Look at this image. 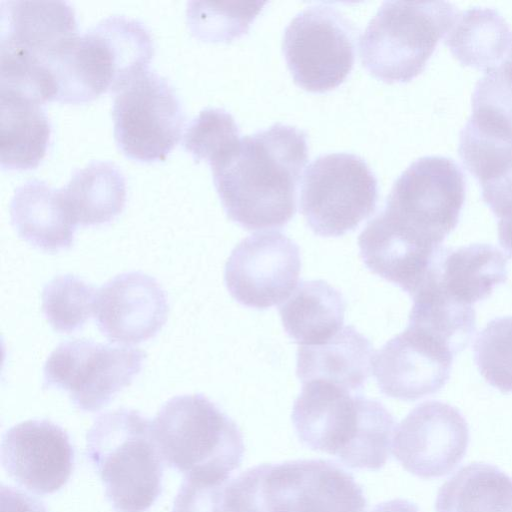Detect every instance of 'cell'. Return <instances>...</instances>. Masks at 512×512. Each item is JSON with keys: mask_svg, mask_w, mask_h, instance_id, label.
Instances as JSON below:
<instances>
[{"mask_svg": "<svg viewBox=\"0 0 512 512\" xmlns=\"http://www.w3.org/2000/svg\"><path fill=\"white\" fill-rule=\"evenodd\" d=\"M307 135L276 123L239 140L210 166L227 216L247 230L285 226L296 212Z\"/></svg>", "mask_w": 512, "mask_h": 512, "instance_id": "obj_2", "label": "cell"}, {"mask_svg": "<svg viewBox=\"0 0 512 512\" xmlns=\"http://www.w3.org/2000/svg\"><path fill=\"white\" fill-rule=\"evenodd\" d=\"M168 311L164 289L141 271L121 273L106 282L97 291L94 308L101 334L119 344H138L156 336Z\"/></svg>", "mask_w": 512, "mask_h": 512, "instance_id": "obj_17", "label": "cell"}, {"mask_svg": "<svg viewBox=\"0 0 512 512\" xmlns=\"http://www.w3.org/2000/svg\"><path fill=\"white\" fill-rule=\"evenodd\" d=\"M510 38L509 25L497 10L474 7L458 14L445 44L463 65L486 72L504 60Z\"/></svg>", "mask_w": 512, "mask_h": 512, "instance_id": "obj_27", "label": "cell"}, {"mask_svg": "<svg viewBox=\"0 0 512 512\" xmlns=\"http://www.w3.org/2000/svg\"><path fill=\"white\" fill-rule=\"evenodd\" d=\"M346 303L342 294L323 280L301 282L279 308L288 336L301 346L319 345L343 326Z\"/></svg>", "mask_w": 512, "mask_h": 512, "instance_id": "obj_24", "label": "cell"}, {"mask_svg": "<svg viewBox=\"0 0 512 512\" xmlns=\"http://www.w3.org/2000/svg\"><path fill=\"white\" fill-rule=\"evenodd\" d=\"M498 239L501 247L512 257V215L499 219Z\"/></svg>", "mask_w": 512, "mask_h": 512, "instance_id": "obj_36", "label": "cell"}, {"mask_svg": "<svg viewBox=\"0 0 512 512\" xmlns=\"http://www.w3.org/2000/svg\"><path fill=\"white\" fill-rule=\"evenodd\" d=\"M239 127L233 116L221 108H205L189 123L183 145L194 160L211 164L239 142Z\"/></svg>", "mask_w": 512, "mask_h": 512, "instance_id": "obj_32", "label": "cell"}, {"mask_svg": "<svg viewBox=\"0 0 512 512\" xmlns=\"http://www.w3.org/2000/svg\"><path fill=\"white\" fill-rule=\"evenodd\" d=\"M1 461L20 486L38 495L52 494L71 477L74 448L62 427L47 419H31L5 432Z\"/></svg>", "mask_w": 512, "mask_h": 512, "instance_id": "obj_16", "label": "cell"}, {"mask_svg": "<svg viewBox=\"0 0 512 512\" xmlns=\"http://www.w3.org/2000/svg\"><path fill=\"white\" fill-rule=\"evenodd\" d=\"M291 419L305 446L347 467L376 471L389 458L395 419L377 400L311 381L294 401Z\"/></svg>", "mask_w": 512, "mask_h": 512, "instance_id": "obj_3", "label": "cell"}, {"mask_svg": "<svg viewBox=\"0 0 512 512\" xmlns=\"http://www.w3.org/2000/svg\"><path fill=\"white\" fill-rule=\"evenodd\" d=\"M377 200V179L358 155L323 154L304 173L300 208L316 235L338 237L354 230L373 213Z\"/></svg>", "mask_w": 512, "mask_h": 512, "instance_id": "obj_9", "label": "cell"}, {"mask_svg": "<svg viewBox=\"0 0 512 512\" xmlns=\"http://www.w3.org/2000/svg\"><path fill=\"white\" fill-rule=\"evenodd\" d=\"M77 35L75 13L66 1L1 2L0 52L28 57L47 70Z\"/></svg>", "mask_w": 512, "mask_h": 512, "instance_id": "obj_18", "label": "cell"}, {"mask_svg": "<svg viewBox=\"0 0 512 512\" xmlns=\"http://www.w3.org/2000/svg\"><path fill=\"white\" fill-rule=\"evenodd\" d=\"M266 2H201L187 5V23L199 39L229 42L245 34Z\"/></svg>", "mask_w": 512, "mask_h": 512, "instance_id": "obj_30", "label": "cell"}, {"mask_svg": "<svg viewBox=\"0 0 512 512\" xmlns=\"http://www.w3.org/2000/svg\"><path fill=\"white\" fill-rule=\"evenodd\" d=\"M505 58L512 60V34H511L510 43H509L508 51H507Z\"/></svg>", "mask_w": 512, "mask_h": 512, "instance_id": "obj_37", "label": "cell"}, {"mask_svg": "<svg viewBox=\"0 0 512 512\" xmlns=\"http://www.w3.org/2000/svg\"><path fill=\"white\" fill-rule=\"evenodd\" d=\"M357 31L330 3L298 13L283 34L282 49L294 82L310 92H326L349 75L355 60Z\"/></svg>", "mask_w": 512, "mask_h": 512, "instance_id": "obj_10", "label": "cell"}, {"mask_svg": "<svg viewBox=\"0 0 512 512\" xmlns=\"http://www.w3.org/2000/svg\"><path fill=\"white\" fill-rule=\"evenodd\" d=\"M458 14L447 1H385L360 38L363 67L387 83L412 80Z\"/></svg>", "mask_w": 512, "mask_h": 512, "instance_id": "obj_8", "label": "cell"}, {"mask_svg": "<svg viewBox=\"0 0 512 512\" xmlns=\"http://www.w3.org/2000/svg\"><path fill=\"white\" fill-rule=\"evenodd\" d=\"M459 156L481 188L512 174V118L489 106L472 104L459 135Z\"/></svg>", "mask_w": 512, "mask_h": 512, "instance_id": "obj_22", "label": "cell"}, {"mask_svg": "<svg viewBox=\"0 0 512 512\" xmlns=\"http://www.w3.org/2000/svg\"><path fill=\"white\" fill-rule=\"evenodd\" d=\"M1 91L0 162L5 169H29L44 157L51 133L41 103Z\"/></svg>", "mask_w": 512, "mask_h": 512, "instance_id": "obj_25", "label": "cell"}, {"mask_svg": "<svg viewBox=\"0 0 512 512\" xmlns=\"http://www.w3.org/2000/svg\"><path fill=\"white\" fill-rule=\"evenodd\" d=\"M145 352L76 339L60 343L43 368V388L68 393L81 411L96 412L139 375Z\"/></svg>", "mask_w": 512, "mask_h": 512, "instance_id": "obj_11", "label": "cell"}, {"mask_svg": "<svg viewBox=\"0 0 512 512\" xmlns=\"http://www.w3.org/2000/svg\"><path fill=\"white\" fill-rule=\"evenodd\" d=\"M152 425L162 458L186 477L229 479L242 462L240 429L203 394L169 399Z\"/></svg>", "mask_w": 512, "mask_h": 512, "instance_id": "obj_7", "label": "cell"}, {"mask_svg": "<svg viewBox=\"0 0 512 512\" xmlns=\"http://www.w3.org/2000/svg\"><path fill=\"white\" fill-rule=\"evenodd\" d=\"M300 270L298 245L280 232L269 231L246 237L232 250L224 279L237 302L267 309L293 293Z\"/></svg>", "mask_w": 512, "mask_h": 512, "instance_id": "obj_13", "label": "cell"}, {"mask_svg": "<svg viewBox=\"0 0 512 512\" xmlns=\"http://www.w3.org/2000/svg\"><path fill=\"white\" fill-rule=\"evenodd\" d=\"M232 512H365L367 500L352 474L322 459L261 464L228 485Z\"/></svg>", "mask_w": 512, "mask_h": 512, "instance_id": "obj_5", "label": "cell"}, {"mask_svg": "<svg viewBox=\"0 0 512 512\" xmlns=\"http://www.w3.org/2000/svg\"><path fill=\"white\" fill-rule=\"evenodd\" d=\"M97 291L80 277L58 275L42 291V312L59 333L80 329L94 312Z\"/></svg>", "mask_w": 512, "mask_h": 512, "instance_id": "obj_29", "label": "cell"}, {"mask_svg": "<svg viewBox=\"0 0 512 512\" xmlns=\"http://www.w3.org/2000/svg\"><path fill=\"white\" fill-rule=\"evenodd\" d=\"M454 355L443 342L408 325L374 355L373 374L386 396L415 401L444 387Z\"/></svg>", "mask_w": 512, "mask_h": 512, "instance_id": "obj_15", "label": "cell"}, {"mask_svg": "<svg viewBox=\"0 0 512 512\" xmlns=\"http://www.w3.org/2000/svg\"><path fill=\"white\" fill-rule=\"evenodd\" d=\"M112 116L114 137L122 152L135 160H163L179 141L184 113L170 82L146 70L116 92Z\"/></svg>", "mask_w": 512, "mask_h": 512, "instance_id": "obj_12", "label": "cell"}, {"mask_svg": "<svg viewBox=\"0 0 512 512\" xmlns=\"http://www.w3.org/2000/svg\"><path fill=\"white\" fill-rule=\"evenodd\" d=\"M60 192L76 226L109 223L126 202L125 177L119 167L107 161H92L76 170Z\"/></svg>", "mask_w": 512, "mask_h": 512, "instance_id": "obj_23", "label": "cell"}, {"mask_svg": "<svg viewBox=\"0 0 512 512\" xmlns=\"http://www.w3.org/2000/svg\"><path fill=\"white\" fill-rule=\"evenodd\" d=\"M435 512H512V477L484 462L463 466L440 487Z\"/></svg>", "mask_w": 512, "mask_h": 512, "instance_id": "obj_26", "label": "cell"}, {"mask_svg": "<svg viewBox=\"0 0 512 512\" xmlns=\"http://www.w3.org/2000/svg\"><path fill=\"white\" fill-rule=\"evenodd\" d=\"M508 258L496 247L475 243L443 249L429 277L450 299L473 306L508 277Z\"/></svg>", "mask_w": 512, "mask_h": 512, "instance_id": "obj_19", "label": "cell"}, {"mask_svg": "<svg viewBox=\"0 0 512 512\" xmlns=\"http://www.w3.org/2000/svg\"><path fill=\"white\" fill-rule=\"evenodd\" d=\"M1 512H48L37 498L11 486L0 489Z\"/></svg>", "mask_w": 512, "mask_h": 512, "instance_id": "obj_34", "label": "cell"}, {"mask_svg": "<svg viewBox=\"0 0 512 512\" xmlns=\"http://www.w3.org/2000/svg\"><path fill=\"white\" fill-rule=\"evenodd\" d=\"M395 432V458L405 470L423 479L451 473L469 445L466 419L457 408L441 401L416 406Z\"/></svg>", "mask_w": 512, "mask_h": 512, "instance_id": "obj_14", "label": "cell"}, {"mask_svg": "<svg viewBox=\"0 0 512 512\" xmlns=\"http://www.w3.org/2000/svg\"><path fill=\"white\" fill-rule=\"evenodd\" d=\"M474 359L487 383L512 393V316L488 322L476 337Z\"/></svg>", "mask_w": 512, "mask_h": 512, "instance_id": "obj_31", "label": "cell"}, {"mask_svg": "<svg viewBox=\"0 0 512 512\" xmlns=\"http://www.w3.org/2000/svg\"><path fill=\"white\" fill-rule=\"evenodd\" d=\"M372 361L369 339L353 326H345L322 344L300 346L296 374L302 384L322 381L354 393L363 388Z\"/></svg>", "mask_w": 512, "mask_h": 512, "instance_id": "obj_20", "label": "cell"}, {"mask_svg": "<svg viewBox=\"0 0 512 512\" xmlns=\"http://www.w3.org/2000/svg\"><path fill=\"white\" fill-rule=\"evenodd\" d=\"M412 297L409 326L443 342L454 354L466 348L476 327L473 306L462 305L447 297L432 278H428Z\"/></svg>", "mask_w": 512, "mask_h": 512, "instance_id": "obj_28", "label": "cell"}, {"mask_svg": "<svg viewBox=\"0 0 512 512\" xmlns=\"http://www.w3.org/2000/svg\"><path fill=\"white\" fill-rule=\"evenodd\" d=\"M153 55V38L142 22L108 16L77 35L51 62L54 100L81 103L117 92L148 70Z\"/></svg>", "mask_w": 512, "mask_h": 512, "instance_id": "obj_4", "label": "cell"}, {"mask_svg": "<svg viewBox=\"0 0 512 512\" xmlns=\"http://www.w3.org/2000/svg\"><path fill=\"white\" fill-rule=\"evenodd\" d=\"M465 194V175L453 159L424 156L412 162L359 235L366 267L404 291L415 289L457 226Z\"/></svg>", "mask_w": 512, "mask_h": 512, "instance_id": "obj_1", "label": "cell"}, {"mask_svg": "<svg viewBox=\"0 0 512 512\" xmlns=\"http://www.w3.org/2000/svg\"><path fill=\"white\" fill-rule=\"evenodd\" d=\"M10 217L19 237L44 252L69 249L76 224L69 216L60 189L38 179L16 188L10 202Z\"/></svg>", "mask_w": 512, "mask_h": 512, "instance_id": "obj_21", "label": "cell"}, {"mask_svg": "<svg viewBox=\"0 0 512 512\" xmlns=\"http://www.w3.org/2000/svg\"><path fill=\"white\" fill-rule=\"evenodd\" d=\"M370 512H421L418 506L405 499H393L377 504Z\"/></svg>", "mask_w": 512, "mask_h": 512, "instance_id": "obj_35", "label": "cell"}, {"mask_svg": "<svg viewBox=\"0 0 512 512\" xmlns=\"http://www.w3.org/2000/svg\"><path fill=\"white\" fill-rule=\"evenodd\" d=\"M230 479L187 476L173 502L172 512H232L227 489Z\"/></svg>", "mask_w": 512, "mask_h": 512, "instance_id": "obj_33", "label": "cell"}, {"mask_svg": "<svg viewBox=\"0 0 512 512\" xmlns=\"http://www.w3.org/2000/svg\"><path fill=\"white\" fill-rule=\"evenodd\" d=\"M86 457L120 512H145L162 492L163 464L153 425L139 411L101 414L86 436Z\"/></svg>", "mask_w": 512, "mask_h": 512, "instance_id": "obj_6", "label": "cell"}]
</instances>
